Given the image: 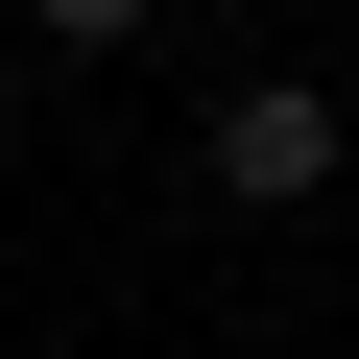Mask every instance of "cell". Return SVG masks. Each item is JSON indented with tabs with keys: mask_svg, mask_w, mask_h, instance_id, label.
<instances>
[{
	"mask_svg": "<svg viewBox=\"0 0 359 359\" xmlns=\"http://www.w3.org/2000/svg\"><path fill=\"white\" fill-rule=\"evenodd\" d=\"M216 192H240V216H311V192H335V96H311V72H240V96H216Z\"/></svg>",
	"mask_w": 359,
	"mask_h": 359,
	"instance_id": "6da1fadb",
	"label": "cell"
}]
</instances>
